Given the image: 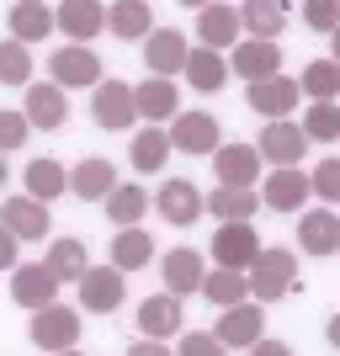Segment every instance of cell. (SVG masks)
I'll list each match as a JSON object with an SVG mask.
<instances>
[{
    "label": "cell",
    "mask_w": 340,
    "mask_h": 356,
    "mask_svg": "<svg viewBox=\"0 0 340 356\" xmlns=\"http://www.w3.org/2000/svg\"><path fill=\"white\" fill-rule=\"evenodd\" d=\"M293 277H298L293 250H261V255L250 261L245 293H250V303H277V298L293 293Z\"/></svg>",
    "instance_id": "6da1fadb"
},
{
    "label": "cell",
    "mask_w": 340,
    "mask_h": 356,
    "mask_svg": "<svg viewBox=\"0 0 340 356\" xmlns=\"http://www.w3.org/2000/svg\"><path fill=\"white\" fill-rule=\"evenodd\" d=\"M32 346L38 351H74V341H80V314L64 309V303H48V309H38V319H32Z\"/></svg>",
    "instance_id": "7a4b0ae2"
},
{
    "label": "cell",
    "mask_w": 340,
    "mask_h": 356,
    "mask_svg": "<svg viewBox=\"0 0 340 356\" xmlns=\"http://www.w3.org/2000/svg\"><path fill=\"white\" fill-rule=\"evenodd\" d=\"M266 330V314H261V303H234V309H223V319H218V330H213V341L223 346V351H250L255 341H266L261 335Z\"/></svg>",
    "instance_id": "3957f363"
},
{
    "label": "cell",
    "mask_w": 340,
    "mask_h": 356,
    "mask_svg": "<svg viewBox=\"0 0 340 356\" xmlns=\"http://www.w3.org/2000/svg\"><path fill=\"white\" fill-rule=\"evenodd\" d=\"M255 255H261V239L250 223H223L213 234V266L218 271H250Z\"/></svg>",
    "instance_id": "277c9868"
},
{
    "label": "cell",
    "mask_w": 340,
    "mask_h": 356,
    "mask_svg": "<svg viewBox=\"0 0 340 356\" xmlns=\"http://www.w3.org/2000/svg\"><path fill=\"white\" fill-rule=\"evenodd\" d=\"M213 170L229 192H255V176H261V154L255 144H218L213 149Z\"/></svg>",
    "instance_id": "5b68a950"
},
{
    "label": "cell",
    "mask_w": 340,
    "mask_h": 356,
    "mask_svg": "<svg viewBox=\"0 0 340 356\" xmlns=\"http://www.w3.org/2000/svg\"><path fill=\"white\" fill-rule=\"evenodd\" d=\"M48 70H54V80H48V86H102L106 74H102V59H96V54H90V48H59V54H54V59H48Z\"/></svg>",
    "instance_id": "8992f818"
},
{
    "label": "cell",
    "mask_w": 340,
    "mask_h": 356,
    "mask_svg": "<svg viewBox=\"0 0 340 356\" xmlns=\"http://www.w3.org/2000/svg\"><path fill=\"white\" fill-rule=\"evenodd\" d=\"M245 106H250V112H261V118H271V122H287V112L298 106V80H287V74L255 80V86L245 90Z\"/></svg>",
    "instance_id": "52a82bcc"
},
{
    "label": "cell",
    "mask_w": 340,
    "mask_h": 356,
    "mask_svg": "<svg viewBox=\"0 0 340 356\" xmlns=\"http://www.w3.org/2000/svg\"><path fill=\"white\" fill-rule=\"evenodd\" d=\"M261 160H271L277 170H298V160L309 154V138L298 134V122H266V134L255 144Z\"/></svg>",
    "instance_id": "ba28073f"
},
{
    "label": "cell",
    "mask_w": 340,
    "mask_h": 356,
    "mask_svg": "<svg viewBox=\"0 0 340 356\" xmlns=\"http://www.w3.org/2000/svg\"><path fill=\"white\" fill-rule=\"evenodd\" d=\"M165 138H170L181 154H213V149H218V118H213V112H176V122H170Z\"/></svg>",
    "instance_id": "9c48e42d"
},
{
    "label": "cell",
    "mask_w": 340,
    "mask_h": 356,
    "mask_svg": "<svg viewBox=\"0 0 340 356\" xmlns=\"http://www.w3.org/2000/svg\"><path fill=\"white\" fill-rule=\"evenodd\" d=\"M154 208H160V218H165V223L186 229V223H197V218H202V208H207V202H202V192H197V186H192L186 176H170V181L160 186V197H154Z\"/></svg>",
    "instance_id": "30bf717a"
},
{
    "label": "cell",
    "mask_w": 340,
    "mask_h": 356,
    "mask_svg": "<svg viewBox=\"0 0 340 356\" xmlns=\"http://www.w3.org/2000/svg\"><path fill=\"white\" fill-rule=\"evenodd\" d=\"M90 118L102 122V128H112V134L128 128V122L138 118L133 112V86H128V80H102L96 96H90Z\"/></svg>",
    "instance_id": "8fae6325"
},
{
    "label": "cell",
    "mask_w": 340,
    "mask_h": 356,
    "mask_svg": "<svg viewBox=\"0 0 340 356\" xmlns=\"http://www.w3.org/2000/svg\"><path fill=\"white\" fill-rule=\"evenodd\" d=\"M186 54H192V48H186V38H181L176 27H154L144 38V64H149L154 80H170V74L186 64Z\"/></svg>",
    "instance_id": "7c38bea8"
},
{
    "label": "cell",
    "mask_w": 340,
    "mask_h": 356,
    "mask_svg": "<svg viewBox=\"0 0 340 356\" xmlns=\"http://www.w3.org/2000/svg\"><path fill=\"white\" fill-rule=\"evenodd\" d=\"M229 70L234 74H245V80H271V74H277V64H282V48L277 43H255V38H239L234 48H229Z\"/></svg>",
    "instance_id": "4fadbf2b"
},
{
    "label": "cell",
    "mask_w": 340,
    "mask_h": 356,
    "mask_svg": "<svg viewBox=\"0 0 340 356\" xmlns=\"http://www.w3.org/2000/svg\"><path fill=\"white\" fill-rule=\"evenodd\" d=\"M0 229L11 239H43L54 223H48L43 202H32V197H6V202H0Z\"/></svg>",
    "instance_id": "5bb4252c"
},
{
    "label": "cell",
    "mask_w": 340,
    "mask_h": 356,
    "mask_svg": "<svg viewBox=\"0 0 340 356\" xmlns=\"http://www.w3.org/2000/svg\"><path fill=\"white\" fill-rule=\"evenodd\" d=\"M181 319H186V314H181V298L154 293V298H144V303H138V319H133V325L144 330V341H160V346H165V341L181 330Z\"/></svg>",
    "instance_id": "9a60e30c"
},
{
    "label": "cell",
    "mask_w": 340,
    "mask_h": 356,
    "mask_svg": "<svg viewBox=\"0 0 340 356\" xmlns=\"http://www.w3.org/2000/svg\"><path fill=\"white\" fill-rule=\"evenodd\" d=\"M54 27L70 32L74 48H90V38L106 27V11L96 0H64V6H54Z\"/></svg>",
    "instance_id": "2e32d148"
},
{
    "label": "cell",
    "mask_w": 340,
    "mask_h": 356,
    "mask_svg": "<svg viewBox=\"0 0 340 356\" xmlns=\"http://www.w3.org/2000/svg\"><path fill=\"white\" fill-rule=\"evenodd\" d=\"M197 38H202L207 54H223V48H234L245 32H239V11L234 6H202L197 11Z\"/></svg>",
    "instance_id": "e0dca14e"
},
{
    "label": "cell",
    "mask_w": 340,
    "mask_h": 356,
    "mask_svg": "<svg viewBox=\"0 0 340 356\" xmlns=\"http://www.w3.org/2000/svg\"><path fill=\"white\" fill-rule=\"evenodd\" d=\"M11 298L22 303V309H48V303H59V282H54V271L48 266H16L11 277Z\"/></svg>",
    "instance_id": "ac0fdd59"
},
{
    "label": "cell",
    "mask_w": 340,
    "mask_h": 356,
    "mask_svg": "<svg viewBox=\"0 0 340 356\" xmlns=\"http://www.w3.org/2000/svg\"><path fill=\"white\" fill-rule=\"evenodd\" d=\"M80 303H86L90 314H112L122 303V271L86 266V277H80Z\"/></svg>",
    "instance_id": "d6986e66"
},
{
    "label": "cell",
    "mask_w": 340,
    "mask_h": 356,
    "mask_svg": "<svg viewBox=\"0 0 340 356\" xmlns=\"http://www.w3.org/2000/svg\"><path fill=\"white\" fill-rule=\"evenodd\" d=\"M27 128H43V134H54V128H64V118H70V106H64V90L59 86H27Z\"/></svg>",
    "instance_id": "ffe728a7"
},
{
    "label": "cell",
    "mask_w": 340,
    "mask_h": 356,
    "mask_svg": "<svg viewBox=\"0 0 340 356\" xmlns=\"http://www.w3.org/2000/svg\"><path fill=\"white\" fill-rule=\"evenodd\" d=\"M118 186V170H112V160H80L70 170V186L64 192H74L80 202H106V192Z\"/></svg>",
    "instance_id": "44dd1931"
},
{
    "label": "cell",
    "mask_w": 340,
    "mask_h": 356,
    "mask_svg": "<svg viewBox=\"0 0 340 356\" xmlns=\"http://www.w3.org/2000/svg\"><path fill=\"white\" fill-rule=\"evenodd\" d=\"M298 245H303L309 255H335L340 250V218L330 208L303 213V223H298Z\"/></svg>",
    "instance_id": "7402d4cb"
},
{
    "label": "cell",
    "mask_w": 340,
    "mask_h": 356,
    "mask_svg": "<svg viewBox=\"0 0 340 356\" xmlns=\"http://www.w3.org/2000/svg\"><path fill=\"white\" fill-rule=\"evenodd\" d=\"M160 271H165V293H170V298L197 293V287H202V277H207V271H202V255L186 250V245L165 255V266H160Z\"/></svg>",
    "instance_id": "603a6c76"
},
{
    "label": "cell",
    "mask_w": 340,
    "mask_h": 356,
    "mask_svg": "<svg viewBox=\"0 0 340 356\" xmlns=\"http://www.w3.org/2000/svg\"><path fill=\"white\" fill-rule=\"evenodd\" d=\"M303 197H309V176H303V170H271L261 202H266L271 213H298Z\"/></svg>",
    "instance_id": "cb8c5ba5"
},
{
    "label": "cell",
    "mask_w": 340,
    "mask_h": 356,
    "mask_svg": "<svg viewBox=\"0 0 340 356\" xmlns=\"http://www.w3.org/2000/svg\"><path fill=\"white\" fill-rule=\"evenodd\" d=\"M282 27H287V6H277V0H250V6H239V32H250L255 43H271Z\"/></svg>",
    "instance_id": "d4e9b609"
},
{
    "label": "cell",
    "mask_w": 340,
    "mask_h": 356,
    "mask_svg": "<svg viewBox=\"0 0 340 356\" xmlns=\"http://www.w3.org/2000/svg\"><path fill=\"white\" fill-rule=\"evenodd\" d=\"M176 106H181V96H176V86H170V80H154V74H149L144 86H133V112H138V118L165 122Z\"/></svg>",
    "instance_id": "484cf974"
},
{
    "label": "cell",
    "mask_w": 340,
    "mask_h": 356,
    "mask_svg": "<svg viewBox=\"0 0 340 356\" xmlns=\"http://www.w3.org/2000/svg\"><path fill=\"white\" fill-rule=\"evenodd\" d=\"M11 43H38V38H48L54 32V6H38V0H16L11 6Z\"/></svg>",
    "instance_id": "4316f807"
},
{
    "label": "cell",
    "mask_w": 340,
    "mask_h": 356,
    "mask_svg": "<svg viewBox=\"0 0 340 356\" xmlns=\"http://www.w3.org/2000/svg\"><path fill=\"white\" fill-rule=\"evenodd\" d=\"M181 74L192 80L197 90H223V80H229V64H223V54H207V48H192L186 54V64H181Z\"/></svg>",
    "instance_id": "83f0119b"
},
{
    "label": "cell",
    "mask_w": 340,
    "mask_h": 356,
    "mask_svg": "<svg viewBox=\"0 0 340 356\" xmlns=\"http://www.w3.org/2000/svg\"><path fill=\"white\" fill-rule=\"evenodd\" d=\"M106 32H118L122 43H128V38H149V32H154V11H149L144 0H122V6L106 11Z\"/></svg>",
    "instance_id": "f1b7e54d"
},
{
    "label": "cell",
    "mask_w": 340,
    "mask_h": 356,
    "mask_svg": "<svg viewBox=\"0 0 340 356\" xmlns=\"http://www.w3.org/2000/svg\"><path fill=\"white\" fill-rule=\"evenodd\" d=\"M64 186H70V170H64L59 160H32L27 165V192H32V202H54V197H64Z\"/></svg>",
    "instance_id": "f546056e"
},
{
    "label": "cell",
    "mask_w": 340,
    "mask_h": 356,
    "mask_svg": "<svg viewBox=\"0 0 340 356\" xmlns=\"http://www.w3.org/2000/svg\"><path fill=\"white\" fill-rule=\"evenodd\" d=\"M149 213V192L144 186H112L106 192V218L118 229H138V218Z\"/></svg>",
    "instance_id": "4dcf8cb0"
},
{
    "label": "cell",
    "mask_w": 340,
    "mask_h": 356,
    "mask_svg": "<svg viewBox=\"0 0 340 356\" xmlns=\"http://www.w3.org/2000/svg\"><path fill=\"white\" fill-rule=\"evenodd\" d=\"M48 271H54V282H80V277H86V245H80V239H54V245H48V261H43Z\"/></svg>",
    "instance_id": "1f68e13d"
},
{
    "label": "cell",
    "mask_w": 340,
    "mask_h": 356,
    "mask_svg": "<svg viewBox=\"0 0 340 356\" xmlns=\"http://www.w3.org/2000/svg\"><path fill=\"white\" fill-rule=\"evenodd\" d=\"M298 90L314 96V102H335V96H340V64L335 59H314L309 70L298 74Z\"/></svg>",
    "instance_id": "d6a6232c"
},
{
    "label": "cell",
    "mask_w": 340,
    "mask_h": 356,
    "mask_svg": "<svg viewBox=\"0 0 340 356\" xmlns=\"http://www.w3.org/2000/svg\"><path fill=\"white\" fill-rule=\"evenodd\" d=\"M149 255H154V245H149L144 229H122L112 239V271H138V266H149Z\"/></svg>",
    "instance_id": "836d02e7"
},
{
    "label": "cell",
    "mask_w": 340,
    "mask_h": 356,
    "mask_svg": "<svg viewBox=\"0 0 340 356\" xmlns=\"http://www.w3.org/2000/svg\"><path fill=\"white\" fill-rule=\"evenodd\" d=\"M197 293L213 303V309H234V303H245V271H213V277H202V287Z\"/></svg>",
    "instance_id": "e575fe53"
},
{
    "label": "cell",
    "mask_w": 340,
    "mask_h": 356,
    "mask_svg": "<svg viewBox=\"0 0 340 356\" xmlns=\"http://www.w3.org/2000/svg\"><path fill=\"white\" fill-rule=\"evenodd\" d=\"M298 134L309 138V144H335L340 138V106L335 102H314L309 112H303V128Z\"/></svg>",
    "instance_id": "d590c367"
},
{
    "label": "cell",
    "mask_w": 340,
    "mask_h": 356,
    "mask_svg": "<svg viewBox=\"0 0 340 356\" xmlns=\"http://www.w3.org/2000/svg\"><path fill=\"white\" fill-rule=\"evenodd\" d=\"M165 154H170V138H165V128H138V134H133V165L144 170V176L165 170Z\"/></svg>",
    "instance_id": "8d00e7d4"
},
{
    "label": "cell",
    "mask_w": 340,
    "mask_h": 356,
    "mask_svg": "<svg viewBox=\"0 0 340 356\" xmlns=\"http://www.w3.org/2000/svg\"><path fill=\"white\" fill-rule=\"evenodd\" d=\"M255 202H261L255 192H229V186H223V192H213V218L218 223H250Z\"/></svg>",
    "instance_id": "74e56055"
},
{
    "label": "cell",
    "mask_w": 340,
    "mask_h": 356,
    "mask_svg": "<svg viewBox=\"0 0 340 356\" xmlns=\"http://www.w3.org/2000/svg\"><path fill=\"white\" fill-rule=\"evenodd\" d=\"M0 86H32V54L22 43H0Z\"/></svg>",
    "instance_id": "f35d334b"
},
{
    "label": "cell",
    "mask_w": 340,
    "mask_h": 356,
    "mask_svg": "<svg viewBox=\"0 0 340 356\" xmlns=\"http://www.w3.org/2000/svg\"><path fill=\"white\" fill-rule=\"evenodd\" d=\"M309 197H325V202H340V160H325L309 176Z\"/></svg>",
    "instance_id": "ab89813d"
},
{
    "label": "cell",
    "mask_w": 340,
    "mask_h": 356,
    "mask_svg": "<svg viewBox=\"0 0 340 356\" xmlns=\"http://www.w3.org/2000/svg\"><path fill=\"white\" fill-rule=\"evenodd\" d=\"M27 118H22V112H0V154H6V149H22L27 144Z\"/></svg>",
    "instance_id": "60d3db41"
},
{
    "label": "cell",
    "mask_w": 340,
    "mask_h": 356,
    "mask_svg": "<svg viewBox=\"0 0 340 356\" xmlns=\"http://www.w3.org/2000/svg\"><path fill=\"white\" fill-rule=\"evenodd\" d=\"M176 356H229V351L213 341V330H192V335H181V351Z\"/></svg>",
    "instance_id": "b9f144b4"
},
{
    "label": "cell",
    "mask_w": 340,
    "mask_h": 356,
    "mask_svg": "<svg viewBox=\"0 0 340 356\" xmlns=\"http://www.w3.org/2000/svg\"><path fill=\"white\" fill-rule=\"evenodd\" d=\"M303 22H309L314 32H335L340 11H335V6H330V0H309V6H303Z\"/></svg>",
    "instance_id": "7bdbcfd3"
},
{
    "label": "cell",
    "mask_w": 340,
    "mask_h": 356,
    "mask_svg": "<svg viewBox=\"0 0 340 356\" xmlns=\"http://www.w3.org/2000/svg\"><path fill=\"white\" fill-rule=\"evenodd\" d=\"M0 271H16V239L0 229Z\"/></svg>",
    "instance_id": "ee69618b"
},
{
    "label": "cell",
    "mask_w": 340,
    "mask_h": 356,
    "mask_svg": "<svg viewBox=\"0 0 340 356\" xmlns=\"http://www.w3.org/2000/svg\"><path fill=\"white\" fill-rule=\"evenodd\" d=\"M128 356H170V346H160V341H138V346H128Z\"/></svg>",
    "instance_id": "f6af8a7d"
},
{
    "label": "cell",
    "mask_w": 340,
    "mask_h": 356,
    "mask_svg": "<svg viewBox=\"0 0 340 356\" xmlns=\"http://www.w3.org/2000/svg\"><path fill=\"white\" fill-rule=\"evenodd\" d=\"M250 356H293V351H287L282 341H255V346H250Z\"/></svg>",
    "instance_id": "bcb514c9"
},
{
    "label": "cell",
    "mask_w": 340,
    "mask_h": 356,
    "mask_svg": "<svg viewBox=\"0 0 340 356\" xmlns=\"http://www.w3.org/2000/svg\"><path fill=\"white\" fill-rule=\"evenodd\" d=\"M0 192H6V154H0Z\"/></svg>",
    "instance_id": "7dc6e473"
},
{
    "label": "cell",
    "mask_w": 340,
    "mask_h": 356,
    "mask_svg": "<svg viewBox=\"0 0 340 356\" xmlns=\"http://www.w3.org/2000/svg\"><path fill=\"white\" fill-rule=\"evenodd\" d=\"M59 356H80V351H59Z\"/></svg>",
    "instance_id": "c3c4849f"
}]
</instances>
